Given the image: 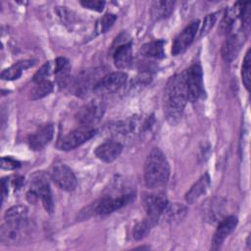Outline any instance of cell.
<instances>
[{
    "label": "cell",
    "instance_id": "6da1fadb",
    "mask_svg": "<svg viewBox=\"0 0 251 251\" xmlns=\"http://www.w3.org/2000/svg\"><path fill=\"white\" fill-rule=\"evenodd\" d=\"M164 114L172 126L176 125L183 113L187 100L184 74H176L169 78L164 90Z\"/></svg>",
    "mask_w": 251,
    "mask_h": 251
},
{
    "label": "cell",
    "instance_id": "7a4b0ae2",
    "mask_svg": "<svg viewBox=\"0 0 251 251\" xmlns=\"http://www.w3.org/2000/svg\"><path fill=\"white\" fill-rule=\"evenodd\" d=\"M170 176V166L164 153L153 148L144 164V182L148 188H159L167 183Z\"/></svg>",
    "mask_w": 251,
    "mask_h": 251
},
{
    "label": "cell",
    "instance_id": "3957f363",
    "mask_svg": "<svg viewBox=\"0 0 251 251\" xmlns=\"http://www.w3.org/2000/svg\"><path fill=\"white\" fill-rule=\"evenodd\" d=\"M134 193L128 192L116 197L107 196L100 198L86 208L85 216L108 215L130 203L134 199Z\"/></svg>",
    "mask_w": 251,
    "mask_h": 251
},
{
    "label": "cell",
    "instance_id": "277c9868",
    "mask_svg": "<svg viewBox=\"0 0 251 251\" xmlns=\"http://www.w3.org/2000/svg\"><path fill=\"white\" fill-rule=\"evenodd\" d=\"M30 189L36 192L40 198L44 209L48 213H52L54 210V204L52 199V193L48 181V177L43 172H35L30 176Z\"/></svg>",
    "mask_w": 251,
    "mask_h": 251
},
{
    "label": "cell",
    "instance_id": "5b68a950",
    "mask_svg": "<svg viewBox=\"0 0 251 251\" xmlns=\"http://www.w3.org/2000/svg\"><path fill=\"white\" fill-rule=\"evenodd\" d=\"M105 106L102 101L92 100L83 105L75 114V121L82 126H92L103 117Z\"/></svg>",
    "mask_w": 251,
    "mask_h": 251
},
{
    "label": "cell",
    "instance_id": "8992f818",
    "mask_svg": "<svg viewBox=\"0 0 251 251\" xmlns=\"http://www.w3.org/2000/svg\"><path fill=\"white\" fill-rule=\"evenodd\" d=\"M183 74L186 85L187 100L190 102H194L198 100V98L203 93L202 69L200 65L194 64L187 70H185Z\"/></svg>",
    "mask_w": 251,
    "mask_h": 251
},
{
    "label": "cell",
    "instance_id": "52a82bcc",
    "mask_svg": "<svg viewBox=\"0 0 251 251\" xmlns=\"http://www.w3.org/2000/svg\"><path fill=\"white\" fill-rule=\"evenodd\" d=\"M96 132L97 130L93 126H79V127L72 130L60 140L59 147L64 151L73 150L91 139Z\"/></svg>",
    "mask_w": 251,
    "mask_h": 251
},
{
    "label": "cell",
    "instance_id": "ba28073f",
    "mask_svg": "<svg viewBox=\"0 0 251 251\" xmlns=\"http://www.w3.org/2000/svg\"><path fill=\"white\" fill-rule=\"evenodd\" d=\"M50 177L57 186L65 191H73L77 185L74 172L65 164L54 165L50 172Z\"/></svg>",
    "mask_w": 251,
    "mask_h": 251
},
{
    "label": "cell",
    "instance_id": "9c48e42d",
    "mask_svg": "<svg viewBox=\"0 0 251 251\" xmlns=\"http://www.w3.org/2000/svg\"><path fill=\"white\" fill-rule=\"evenodd\" d=\"M25 220L21 222H5L0 230V241L5 245L19 244L25 236Z\"/></svg>",
    "mask_w": 251,
    "mask_h": 251
},
{
    "label": "cell",
    "instance_id": "30bf717a",
    "mask_svg": "<svg viewBox=\"0 0 251 251\" xmlns=\"http://www.w3.org/2000/svg\"><path fill=\"white\" fill-rule=\"evenodd\" d=\"M127 75L123 72H114L107 74L95 82L93 90L98 93H113L122 88L126 81Z\"/></svg>",
    "mask_w": 251,
    "mask_h": 251
},
{
    "label": "cell",
    "instance_id": "8fae6325",
    "mask_svg": "<svg viewBox=\"0 0 251 251\" xmlns=\"http://www.w3.org/2000/svg\"><path fill=\"white\" fill-rule=\"evenodd\" d=\"M199 27V21L191 22L175 39L172 47V54L174 56L183 53L194 40L196 32Z\"/></svg>",
    "mask_w": 251,
    "mask_h": 251
},
{
    "label": "cell",
    "instance_id": "7c38bea8",
    "mask_svg": "<svg viewBox=\"0 0 251 251\" xmlns=\"http://www.w3.org/2000/svg\"><path fill=\"white\" fill-rule=\"evenodd\" d=\"M168 203L169 202L163 193H152L143 197V205L147 213L146 216L156 222L161 218V215Z\"/></svg>",
    "mask_w": 251,
    "mask_h": 251
},
{
    "label": "cell",
    "instance_id": "4fadbf2b",
    "mask_svg": "<svg viewBox=\"0 0 251 251\" xmlns=\"http://www.w3.org/2000/svg\"><path fill=\"white\" fill-rule=\"evenodd\" d=\"M237 226V218L235 216H226L220 223L212 238L211 249H219L225 239L235 229Z\"/></svg>",
    "mask_w": 251,
    "mask_h": 251
},
{
    "label": "cell",
    "instance_id": "5bb4252c",
    "mask_svg": "<svg viewBox=\"0 0 251 251\" xmlns=\"http://www.w3.org/2000/svg\"><path fill=\"white\" fill-rule=\"evenodd\" d=\"M53 125H44L27 137V144L29 148L32 150H40L50 142V140L53 137Z\"/></svg>",
    "mask_w": 251,
    "mask_h": 251
},
{
    "label": "cell",
    "instance_id": "9a60e30c",
    "mask_svg": "<svg viewBox=\"0 0 251 251\" xmlns=\"http://www.w3.org/2000/svg\"><path fill=\"white\" fill-rule=\"evenodd\" d=\"M122 151L123 145L121 142L116 140H107L96 147L94 154L102 162L112 163L121 155Z\"/></svg>",
    "mask_w": 251,
    "mask_h": 251
},
{
    "label": "cell",
    "instance_id": "2e32d148",
    "mask_svg": "<svg viewBox=\"0 0 251 251\" xmlns=\"http://www.w3.org/2000/svg\"><path fill=\"white\" fill-rule=\"evenodd\" d=\"M210 185V176L208 174H204L186 192L185 201L188 204L195 203L203 194H205Z\"/></svg>",
    "mask_w": 251,
    "mask_h": 251
},
{
    "label": "cell",
    "instance_id": "e0dca14e",
    "mask_svg": "<svg viewBox=\"0 0 251 251\" xmlns=\"http://www.w3.org/2000/svg\"><path fill=\"white\" fill-rule=\"evenodd\" d=\"M115 66L119 69L128 68L132 63L131 44L125 43L117 47L113 55Z\"/></svg>",
    "mask_w": 251,
    "mask_h": 251
},
{
    "label": "cell",
    "instance_id": "ac0fdd59",
    "mask_svg": "<svg viewBox=\"0 0 251 251\" xmlns=\"http://www.w3.org/2000/svg\"><path fill=\"white\" fill-rule=\"evenodd\" d=\"M70 72L71 65L69 60L65 57H58L55 60L54 75L59 86L64 87L67 85L70 78Z\"/></svg>",
    "mask_w": 251,
    "mask_h": 251
},
{
    "label": "cell",
    "instance_id": "d6986e66",
    "mask_svg": "<svg viewBox=\"0 0 251 251\" xmlns=\"http://www.w3.org/2000/svg\"><path fill=\"white\" fill-rule=\"evenodd\" d=\"M239 39L236 35H228L224 41L221 49L222 57L226 63H230L238 54L239 51Z\"/></svg>",
    "mask_w": 251,
    "mask_h": 251
},
{
    "label": "cell",
    "instance_id": "ffe728a7",
    "mask_svg": "<svg viewBox=\"0 0 251 251\" xmlns=\"http://www.w3.org/2000/svg\"><path fill=\"white\" fill-rule=\"evenodd\" d=\"M34 65V62L31 60H24V61H20L16 64H14L13 66L4 69L1 73V77L2 79L5 80H14V79H18L21 75L24 70L28 69L30 67H32Z\"/></svg>",
    "mask_w": 251,
    "mask_h": 251
},
{
    "label": "cell",
    "instance_id": "44dd1931",
    "mask_svg": "<svg viewBox=\"0 0 251 251\" xmlns=\"http://www.w3.org/2000/svg\"><path fill=\"white\" fill-rule=\"evenodd\" d=\"M187 212V208L179 203H168L164 209L161 217L164 218L166 222L173 223L176 221L181 220Z\"/></svg>",
    "mask_w": 251,
    "mask_h": 251
},
{
    "label": "cell",
    "instance_id": "7402d4cb",
    "mask_svg": "<svg viewBox=\"0 0 251 251\" xmlns=\"http://www.w3.org/2000/svg\"><path fill=\"white\" fill-rule=\"evenodd\" d=\"M164 44H165V41L162 40V39L150 41V42L144 44L141 47L140 53L144 57L155 58V59H163L165 57Z\"/></svg>",
    "mask_w": 251,
    "mask_h": 251
},
{
    "label": "cell",
    "instance_id": "603a6c76",
    "mask_svg": "<svg viewBox=\"0 0 251 251\" xmlns=\"http://www.w3.org/2000/svg\"><path fill=\"white\" fill-rule=\"evenodd\" d=\"M174 1H155L152 3L151 15L156 21L165 19L171 15L174 9Z\"/></svg>",
    "mask_w": 251,
    "mask_h": 251
},
{
    "label": "cell",
    "instance_id": "cb8c5ba5",
    "mask_svg": "<svg viewBox=\"0 0 251 251\" xmlns=\"http://www.w3.org/2000/svg\"><path fill=\"white\" fill-rule=\"evenodd\" d=\"M27 208L24 205H16L9 208L4 214L5 222H21L26 219Z\"/></svg>",
    "mask_w": 251,
    "mask_h": 251
},
{
    "label": "cell",
    "instance_id": "d4e9b609",
    "mask_svg": "<svg viewBox=\"0 0 251 251\" xmlns=\"http://www.w3.org/2000/svg\"><path fill=\"white\" fill-rule=\"evenodd\" d=\"M157 224L156 221L149 217H145L142 221L138 222L133 227V237L136 240H139L146 236V234L151 230V228Z\"/></svg>",
    "mask_w": 251,
    "mask_h": 251
},
{
    "label": "cell",
    "instance_id": "484cf974",
    "mask_svg": "<svg viewBox=\"0 0 251 251\" xmlns=\"http://www.w3.org/2000/svg\"><path fill=\"white\" fill-rule=\"evenodd\" d=\"M53 90V84L50 80H43L35 83L34 87L30 91V98L32 100H37L45 97Z\"/></svg>",
    "mask_w": 251,
    "mask_h": 251
},
{
    "label": "cell",
    "instance_id": "4316f807",
    "mask_svg": "<svg viewBox=\"0 0 251 251\" xmlns=\"http://www.w3.org/2000/svg\"><path fill=\"white\" fill-rule=\"evenodd\" d=\"M251 50L248 49V51L245 54V57L243 59V64L241 68V76H242V82L247 90L250 89L251 84Z\"/></svg>",
    "mask_w": 251,
    "mask_h": 251
},
{
    "label": "cell",
    "instance_id": "83f0119b",
    "mask_svg": "<svg viewBox=\"0 0 251 251\" xmlns=\"http://www.w3.org/2000/svg\"><path fill=\"white\" fill-rule=\"evenodd\" d=\"M116 20H117L116 15H114V14H105L103 16V18L100 20V23H99L100 31L102 33L107 32L113 26Z\"/></svg>",
    "mask_w": 251,
    "mask_h": 251
},
{
    "label": "cell",
    "instance_id": "f1b7e54d",
    "mask_svg": "<svg viewBox=\"0 0 251 251\" xmlns=\"http://www.w3.org/2000/svg\"><path fill=\"white\" fill-rule=\"evenodd\" d=\"M50 73V63L46 62L44 65L41 66V68L34 74L32 80L34 83L43 81V80H47V76L49 75Z\"/></svg>",
    "mask_w": 251,
    "mask_h": 251
},
{
    "label": "cell",
    "instance_id": "f546056e",
    "mask_svg": "<svg viewBox=\"0 0 251 251\" xmlns=\"http://www.w3.org/2000/svg\"><path fill=\"white\" fill-rule=\"evenodd\" d=\"M21 167V163L12 157H2L1 168L4 170H15Z\"/></svg>",
    "mask_w": 251,
    "mask_h": 251
},
{
    "label": "cell",
    "instance_id": "4dcf8cb0",
    "mask_svg": "<svg viewBox=\"0 0 251 251\" xmlns=\"http://www.w3.org/2000/svg\"><path fill=\"white\" fill-rule=\"evenodd\" d=\"M80 4L89 10H93L96 12H102L104 7H105V2L104 1H99V0H94V1H80Z\"/></svg>",
    "mask_w": 251,
    "mask_h": 251
},
{
    "label": "cell",
    "instance_id": "1f68e13d",
    "mask_svg": "<svg viewBox=\"0 0 251 251\" xmlns=\"http://www.w3.org/2000/svg\"><path fill=\"white\" fill-rule=\"evenodd\" d=\"M216 20H217V14L216 13L210 14L205 18L204 23H203V27L201 29V35H205L210 31V29L213 27L214 24L216 23Z\"/></svg>",
    "mask_w": 251,
    "mask_h": 251
}]
</instances>
